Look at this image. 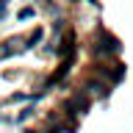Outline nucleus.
<instances>
[{"mask_svg": "<svg viewBox=\"0 0 133 133\" xmlns=\"http://www.w3.org/2000/svg\"><path fill=\"white\" fill-rule=\"evenodd\" d=\"M19 47H22V42H19V39H8V42H6V47H0V58L14 56V53H17Z\"/></svg>", "mask_w": 133, "mask_h": 133, "instance_id": "nucleus-1", "label": "nucleus"}, {"mask_svg": "<svg viewBox=\"0 0 133 133\" xmlns=\"http://www.w3.org/2000/svg\"><path fill=\"white\" fill-rule=\"evenodd\" d=\"M119 50V44H116V39H111V36H105V39L100 42V47H94V53H116Z\"/></svg>", "mask_w": 133, "mask_h": 133, "instance_id": "nucleus-2", "label": "nucleus"}, {"mask_svg": "<svg viewBox=\"0 0 133 133\" xmlns=\"http://www.w3.org/2000/svg\"><path fill=\"white\" fill-rule=\"evenodd\" d=\"M69 108H78V111H86V108H89V103H86V97H72V100H69Z\"/></svg>", "mask_w": 133, "mask_h": 133, "instance_id": "nucleus-3", "label": "nucleus"}, {"mask_svg": "<svg viewBox=\"0 0 133 133\" xmlns=\"http://www.w3.org/2000/svg\"><path fill=\"white\" fill-rule=\"evenodd\" d=\"M42 39V31H33V36H31V42H28V44H25V47H33V44H36V42Z\"/></svg>", "mask_w": 133, "mask_h": 133, "instance_id": "nucleus-4", "label": "nucleus"}, {"mask_svg": "<svg viewBox=\"0 0 133 133\" xmlns=\"http://www.w3.org/2000/svg\"><path fill=\"white\" fill-rule=\"evenodd\" d=\"M31 114H33V108H25L22 114H19V122H25V119H28V116H31Z\"/></svg>", "mask_w": 133, "mask_h": 133, "instance_id": "nucleus-5", "label": "nucleus"}, {"mask_svg": "<svg viewBox=\"0 0 133 133\" xmlns=\"http://www.w3.org/2000/svg\"><path fill=\"white\" fill-rule=\"evenodd\" d=\"M25 17H33V8H22L19 11V19H25Z\"/></svg>", "mask_w": 133, "mask_h": 133, "instance_id": "nucleus-6", "label": "nucleus"}]
</instances>
